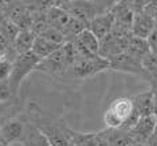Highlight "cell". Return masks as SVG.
<instances>
[{"label":"cell","mask_w":157,"mask_h":146,"mask_svg":"<svg viewBox=\"0 0 157 146\" xmlns=\"http://www.w3.org/2000/svg\"><path fill=\"white\" fill-rule=\"evenodd\" d=\"M146 145L147 146H157V123H156V127H155V131H153L152 136L147 139Z\"/></svg>","instance_id":"obj_25"},{"label":"cell","mask_w":157,"mask_h":146,"mask_svg":"<svg viewBox=\"0 0 157 146\" xmlns=\"http://www.w3.org/2000/svg\"><path fill=\"white\" fill-rule=\"evenodd\" d=\"M108 60H109V63H111V70L137 75V77H141V78H144V79L150 82V75L147 74V71L145 70L142 60L131 56V55H128L127 52L117 53V55H115V56L109 57Z\"/></svg>","instance_id":"obj_6"},{"label":"cell","mask_w":157,"mask_h":146,"mask_svg":"<svg viewBox=\"0 0 157 146\" xmlns=\"http://www.w3.org/2000/svg\"><path fill=\"white\" fill-rule=\"evenodd\" d=\"M132 2H134V6L138 11V10H144V8L150 3V0H132Z\"/></svg>","instance_id":"obj_26"},{"label":"cell","mask_w":157,"mask_h":146,"mask_svg":"<svg viewBox=\"0 0 157 146\" xmlns=\"http://www.w3.org/2000/svg\"><path fill=\"white\" fill-rule=\"evenodd\" d=\"M17 100L13 101H0V119H8V117H13V115L15 113V105Z\"/></svg>","instance_id":"obj_21"},{"label":"cell","mask_w":157,"mask_h":146,"mask_svg":"<svg viewBox=\"0 0 157 146\" xmlns=\"http://www.w3.org/2000/svg\"><path fill=\"white\" fill-rule=\"evenodd\" d=\"M70 2H72V0H59L57 6H63V4H66V3H70Z\"/></svg>","instance_id":"obj_29"},{"label":"cell","mask_w":157,"mask_h":146,"mask_svg":"<svg viewBox=\"0 0 157 146\" xmlns=\"http://www.w3.org/2000/svg\"><path fill=\"white\" fill-rule=\"evenodd\" d=\"M19 144L22 146H52L48 141V138L44 135V133L30 119L26 120L25 135Z\"/></svg>","instance_id":"obj_13"},{"label":"cell","mask_w":157,"mask_h":146,"mask_svg":"<svg viewBox=\"0 0 157 146\" xmlns=\"http://www.w3.org/2000/svg\"><path fill=\"white\" fill-rule=\"evenodd\" d=\"M149 15H152L153 18L157 21V0H150V3L144 8Z\"/></svg>","instance_id":"obj_23"},{"label":"cell","mask_w":157,"mask_h":146,"mask_svg":"<svg viewBox=\"0 0 157 146\" xmlns=\"http://www.w3.org/2000/svg\"><path fill=\"white\" fill-rule=\"evenodd\" d=\"M26 121L19 117H8L4 120L2 129H0V138L8 146L21 142L25 135Z\"/></svg>","instance_id":"obj_9"},{"label":"cell","mask_w":157,"mask_h":146,"mask_svg":"<svg viewBox=\"0 0 157 146\" xmlns=\"http://www.w3.org/2000/svg\"><path fill=\"white\" fill-rule=\"evenodd\" d=\"M78 59V51L75 48L74 42L67 41L63 44L59 49L47 56L45 59L40 60L37 66V71H43L51 75H60L70 71L75 62Z\"/></svg>","instance_id":"obj_1"},{"label":"cell","mask_w":157,"mask_h":146,"mask_svg":"<svg viewBox=\"0 0 157 146\" xmlns=\"http://www.w3.org/2000/svg\"><path fill=\"white\" fill-rule=\"evenodd\" d=\"M147 41H149V44H150V49H152V52L157 53V25L155 27V30L152 32V34L149 36Z\"/></svg>","instance_id":"obj_24"},{"label":"cell","mask_w":157,"mask_h":146,"mask_svg":"<svg viewBox=\"0 0 157 146\" xmlns=\"http://www.w3.org/2000/svg\"><path fill=\"white\" fill-rule=\"evenodd\" d=\"M135 113L132 98L117 97L109 102L104 112V123L108 129H123L128 119Z\"/></svg>","instance_id":"obj_3"},{"label":"cell","mask_w":157,"mask_h":146,"mask_svg":"<svg viewBox=\"0 0 157 146\" xmlns=\"http://www.w3.org/2000/svg\"><path fill=\"white\" fill-rule=\"evenodd\" d=\"M36 37H37V34L32 29L19 30V33H18L15 42H14V48L17 51V53L19 55V53H25V52L32 51V47L34 44Z\"/></svg>","instance_id":"obj_19"},{"label":"cell","mask_w":157,"mask_h":146,"mask_svg":"<svg viewBox=\"0 0 157 146\" xmlns=\"http://www.w3.org/2000/svg\"><path fill=\"white\" fill-rule=\"evenodd\" d=\"M4 120H6V119H0V129H2V126H3V123H4Z\"/></svg>","instance_id":"obj_31"},{"label":"cell","mask_w":157,"mask_h":146,"mask_svg":"<svg viewBox=\"0 0 157 146\" xmlns=\"http://www.w3.org/2000/svg\"><path fill=\"white\" fill-rule=\"evenodd\" d=\"M109 68L111 63L107 57H102L101 55H93L87 57H78L70 68V74L77 79H86Z\"/></svg>","instance_id":"obj_5"},{"label":"cell","mask_w":157,"mask_h":146,"mask_svg":"<svg viewBox=\"0 0 157 146\" xmlns=\"http://www.w3.org/2000/svg\"><path fill=\"white\" fill-rule=\"evenodd\" d=\"M108 146H134L135 141L128 130L124 129H105L102 130Z\"/></svg>","instance_id":"obj_15"},{"label":"cell","mask_w":157,"mask_h":146,"mask_svg":"<svg viewBox=\"0 0 157 146\" xmlns=\"http://www.w3.org/2000/svg\"><path fill=\"white\" fill-rule=\"evenodd\" d=\"M62 7L66 8L74 18L82 21L86 25H89L90 21H92L96 15L100 14L97 6L94 4L93 0H72L70 3L63 4Z\"/></svg>","instance_id":"obj_8"},{"label":"cell","mask_w":157,"mask_h":146,"mask_svg":"<svg viewBox=\"0 0 157 146\" xmlns=\"http://www.w3.org/2000/svg\"><path fill=\"white\" fill-rule=\"evenodd\" d=\"M153 116L157 119V90H155V96H153Z\"/></svg>","instance_id":"obj_28"},{"label":"cell","mask_w":157,"mask_h":146,"mask_svg":"<svg viewBox=\"0 0 157 146\" xmlns=\"http://www.w3.org/2000/svg\"><path fill=\"white\" fill-rule=\"evenodd\" d=\"M72 144L75 146H108L102 131L98 133H79L70 130Z\"/></svg>","instance_id":"obj_14"},{"label":"cell","mask_w":157,"mask_h":146,"mask_svg":"<svg viewBox=\"0 0 157 146\" xmlns=\"http://www.w3.org/2000/svg\"><path fill=\"white\" fill-rule=\"evenodd\" d=\"M157 119L153 115L150 116H142L138 119V121L128 130L131 136L134 138L135 144H146L147 139L152 136L155 131Z\"/></svg>","instance_id":"obj_11"},{"label":"cell","mask_w":157,"mask_h":146,"mask_svg":"<svg viewBox=\"0 0 157 146\" xmlns=\"http://www.w3.org/2000/svg\"><path fill=\"white\" fill-rule=\"evenodd\" d=\"M156 25H157V21L152 15H149L145 10H138L134 15L131 33L134 36H137V37L149 38V36L155 30Z\"/></svg>","instance_id":"obj_10"},{"label":"cell","mask_w":157,"mask_h":146,"mask_svg":"<svg viewBox=\"0 0 157 146\" xmlns=\"http://www.w3.org/2000/svg\"><path fill=\"white\" fill-rule=\"evenodd\" d=\"M3 17H4V15H3L2 13H0V25H2V19H3Z\"/></svg>","instance_id":"obj_32"},{"label":"cell","mask_w":157,"mask_h":146,"mask_svg":"<svg viewBox=\"0 0 157 146\" xmlns=\"http://www.w3.org/2000/svg\"><path fill=\"white\" fill-rule=\"evenodd\" d=\"M0 146H8L7 144H6V142L4 141H3V139L2 138H0Z\"/></svg>","instance_id":"obj_30"},{"label":"cell","mask_w":157,"mask_h":146,"mask_svg":"<svg viewBox=\"0 0 157 146\" xmlns=\"http://www.w3.org/2000/svg\"><path fill=\"white\" fill-rule=\"evenodd\" d=\"M126 52L131 56L137 57L140 60H144L145 56H147L152 49H150V44L147 41V38H141V37H137V36L132 34L130 37V41H128V45H127V49Z\"/></svg>","instance_id":"obj_17"},{"label":"cell","mask_w":157,"mask_h":146,"mask_svg":"<svg viewBox=\"0 0 157 146\" xmlns=\"http://www.w3.org/2000/svg\"><path fill=\"white\" fill-rule=\"evenodd\" d=\"M78 51V57H87L100 52V38L89 29H83L77 37L72 40Z\"/></svg>","instance_id":"obj_7"},{"label":"cell","mask_w":157,"mask_h":146,"mask_svg":"<svg viewBox=\"0 0 157 146\" xmlns=\"http://www.w3.org/2000/svg\"><path fill=\"white\" fill-rule=\"evenodd\" d=\"M13 63L10 57H4L0 60V81H6L10 78L11 71H13Z\"/></svg>","instance_id":"obj_22"},{"label":"cell","mask_w":157,"mask_h":146,"mask_svg":"<svg viewBox=\"0 0 157 146\" xmlns=\"http://www.w3.org/2000/svg\"><path fill=\"white\" fill-rule=\"evenodd\" d=\"M113 26H115V15L111 10L107 11V13L96 15L89 22V25H87V27H89L100 40L104 38L108 33H111Z\"/></svg>","instance_id":"obj_12"},{"label":"cell","mask_w":157,"mask_h":146,"mask_svg":"<svg viewBox=\"0 0 157 146\" xmlns=\"http://www.w3.org/2000/svg\"><path fill=\"white\" fill-rule=\"evenodd\" d=\"M13 100H17V97L11 89L8 79L0 81V101H13Z\"/></svg>","instance_id":"obj_20"},{"label":"cell","mask_w":157,"mask_h":146,"mask_svg":"<svg viewBox=\"0 0 157 146\" xmlns=\"http://www.w3.org/2000/svg\"><path fill=\"white\" fill-rule=\"evenodd\" d=\"M101 2H102V4L105 6V8H107L108 11H109L111 8H112L115 4H116V3H119V2H120V0H101Z\"/></svg>","instance_id":"obj_27"},{"label":"cell","mask_w":157,"mask_h":146,"mask_svg":"<svg viewBox=\"0 0 157 146\" xmlns=\"http://www.w3.org/2000/svg\"><path fill=\"white\" fill-rule=\"evenodd\" d=\"M29 119L44 133V135L48 138L49 144L52 146H72L71 133L68 127H66L62 121L53 120L48 116L38 112H30Z\"/></svg>","instance_id":"obj_2"},{"label":"cell","mask_w":157,"mask_h":146,"mask_svg":"<svg viewBox=\"0 0 157 146\" xmlns=\"http://www.w3.org/2000/svg\"><path fill=\"white\" fill-rule=\"evenodd\" d=\"M63 44H56L53 41H49L48 38L43 37V36H37L34 40V44L32 47V52L37 55L41 60L45 59L47 56H49L51 53H53L56 49H59Z\"/></svg>","instance_id":"obj_18"},{"label":"cell","mask_w":157,"mask_h":146,"mask_svg":"<svg viewBox=\"0 0 157 146\" xmlns=\"http://www.w3.org/2000/svg\"><path fill=\"white\" fill-rule=\"evenodd\" d=\"M40 60H41L40 57L33 53L32 51L25 52V53H19L14 59L13 71H11V75L8 78V82H10L11 89H13L15 97H18V94H19L21 86H22L23 81L26 79V77H28L30 72L37 70Z\"/></svg>","instance_id":"obj_4"},{"label":"cell","mask_w":157,"mask_h":146,"mask_svg":"<svg viewBox=\"0 0 157 146\" xmlns=\"http://www.w3.org/2000/svg\"><path fill=\"white\" fill-rule=\"evenodd\" d=\"M153 96H155V90L150 89L131 97L132 102H134V108L138 112L140 117L153 115Z\"/></svg>","instance_id":"obj_16"}]
</instances>
